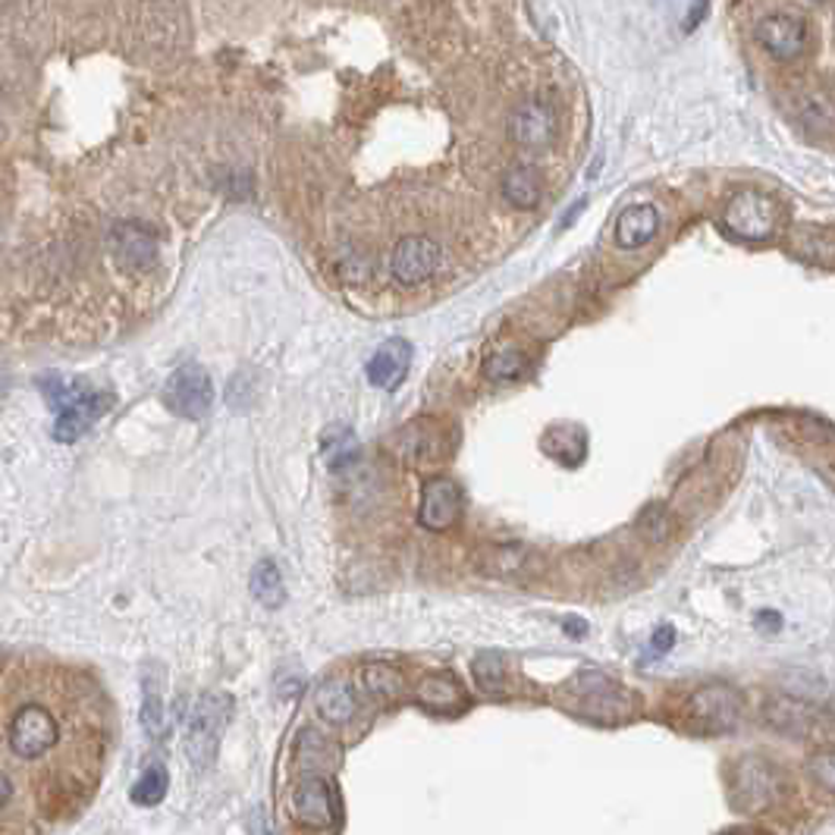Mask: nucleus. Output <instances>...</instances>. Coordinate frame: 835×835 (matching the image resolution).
Wrapping results in <instances>:
<instances>
[{"label":"nucleus","instance_id":"nucleus-18","mask_svg":"<svg viewBox=\"0 0 835 835\" xmlns=\"http://www.w3.org/2000/svg\"><path fill=\"white\" fill-rule=\"evenodd\" d=\"M763 716H766V723L776 732L785 735H810L813 726H816L813 707L804 704V701H795V697H773V701H766Z\"/></svg>","mask_w":835,"mask_h":835},{"label":"nucleus","instance_id":"nucleus-8","mask_svg":"<svg viewBox=\"0 0 835 835\" xmlns=\"http://www.w3.org/2000/svg\"><path fill=\"white\" fill-rule=\"evenodd\" d=\"M572 694H575V707L591 719L600 723H616L629 713V691H622L619 684L612 682L604 672H582L572 682Z\"/></svg>","mask_w":835,"mask_h":835},{"label":"nucleus","instance_id":"nucleus-11","mask_svg":"<svg viewBox=\"0 0 835 835\" xmlns=\"http://www.w3.org/2000/svg\"><path fill=\"white\" fill-rule=\"evenodd\" d=\"M293 813L305 830H318V833H333L336 830L339 813H336V798L330 791L327 776L305 773L302 785L296 791V810Z\"/></svg>","mask_w":835,"mask_h":835},{"label":"nucleus","instance_id":"nucleus-17","mask_svg":"<svg viewBox=\"0 0 835 835\" xmlns=\"http://www.w3.org/2000/svg\"><path fill=\"white\" fill-rule=\"evenodd\" d=\"M659 229V214L654 204H632L619 214L616 224V242L622 249H641L647 246Z\"/></svg>","mask_w":835,"mask_h":835},{"label":"nucleus","instance_id":"nucleus-35","mask_svg":"<svg viewBox=\"0 0 835 835\" xmlns=\"http://www.w3.org/2000/svg\"><path fill=\"white\" fill-rule=\"evenodd\" d=\"M565 634H572V637H584V634H587V625H584L582 619H565Z\"/></svg>","mask_w":835,"mask_h":835},{"label":"nucleus","instance_id":"nucleus-6","mask_svg":"<svg viewBox=\"0 0 835 835\" xmlns=\"http://www.w3.org/2000/svg\"><path fill=\"white\" fill-rule=\"evenodd\" d=\"M783 795V776L776 766L763 758H744L735 763L732 770V801L738 810L758 813L770 810Z\"/></svg>","mask_w":835,"mask_h":835},{"label":"nucleus","instance_id":"nucleus-15","mask_svg":"<svg viewBox=\"0 0 835 835\" xmlns=\"http://www.w3.org/2000/svg\"><path fill=\"white\" fill-rule=\"evenodd\" d=\"M396 453L408 462V465H431L440 462L450 453V440L446 431L431 421V418H418L396 437Z\"/></svg>","mask_w":835,"mask_h":835},{"label":"nucleus","instance_id":"nucleus-34","mask_svg":"<svg viewBox=\"0 0 835 835\" xmlns=\"http://www.w3.org/2000/svg\"><path fill=\"white\" fill-rule=\"evenodd\" d=\"M707 13H709L707 3H694V7H691V20H688V23H684V28H688V32H691V28L697 26V20H704V16H707Z\"/></svg>","mask_w":835,"mask_h":835},{"label":"nucleus","instance_id":"nucleus-27","mask_svg":"<svg viewBox=\"0 0 835 835\" xmlns=\"http://www.w3.org/2000/svg\"><path fill=\"white\" fill-rule=\"evenodd\" d=\"M490 559H484V572L493 578H509V575H525L528 572V553L522 547H493Z\"/></svg>","mask_w":835,"mask_h":835},{"label":"nucleus","instance_id":"nucleus-13","mask_svg":"<svg viewBox=\"0 0 835 835\" xmlns=\"http://www.w3.org/2000/svg\"><path fill=\"white\" fill-rule=\"evenodd\" d=\"M437 267H440V249L428 236H405L393 249V258H390V274L403 286L425 283Z\"/></svg>","mask_w":835,"mask_h":835},{"label":"nucleus","instance_id":"nucleus-4","mask_svg":"<svg viewBox=\"0 0 835 835\" xmlns=\"http://www.w3.org/2000/svg\"><path fill=\"white\" fill-rule=\"evenodd\" d=\"M60 741V723L51 709L41 704H20L10 716L7 726V744L13 751V758L35 760L45 758L51 748Z\"/></svg>","mask_w":835,"mask_h":835},{"label":"nucleus","instance_id":"nucleus-3","mask_svg":"<svg viewBox=\"0 0 835 835\" xmlns=\"http://www.w3.org/2000/svg\"><path fill=\"white\" fill-rule=\"evenodd\" d=\"M744 701L732 684L709 682L684 701V723L701 735H726L741 723Z\"/></svg>","mask_w":835,"mask_h":835},{"label":"nucleus","instance_id":"nucleus-10","mask_svg":"<svg viewBox=\"0 0 835 835\" xmlns=\"http://www.w3.org/2000/svg\"><path fill=\"white\" fill-rule=\"evenodd\" d=\"M107 246L114 261L129 274H145L157 261V236L139 220H120L110 227Z\"/></svg>","mask_w":835,"mask_h":835},{"label":"nucleus","instance_id":"nucleus-7","mask_svg":"<svg viewBox=\"0 0 835 835\" xmlns=\"http://www.w3.org/2000/svg\"><path fill=\"white\" fill-rule=\"evenodd\" d=\"M164 403L167 408L186 418V421H202L207 418L214 405V383L207 371L199 365H182L174 371V378L164 383Z\"/></svg>","mask_w":835,"mask_h":835},{"label":"nucleus","instance_id":"nucleus-1","mask_svg":"<svg viewBox=\"0 0 835 835\" xmlns=\"http://www.w3.org/2000/svg\"><path fill=\"white\" fill-rule=\"evenodd\" d=\"M38 390L48 396L53 415H57L53 440H60V443H76L79 437L92 428V421H98L114 405L110 390H102L98 383L85 378L63 380L57 374H48V378H38Z\"/></svg>","mask_w":835,"mask_h":835},{"label":"nucleus","instance_id":"nucleus-20","mask_svg":"<svg viewBox=\"0 0 835 835\" xmlns=\"http://www.w3.org/2000/svg\"><path fill=\"white\" fill-rule=\"evenodd\" d=\"M418 704L428 709H437V713H450V709L465 707V691L462 684L456 682L453 672H433V676H425L418 682V691H415Z\"/></svg>","mask_w":835,"mask_h":835},{"label":"nucleus","instance_id":"nucleus-25","mask_svg":"<svg viewBox=\"0 0 835 835\" xmlns=\"http://www.w3.org/2000/svg\"><path fill=\"white\" fill-rule=\"evenodd\" d=\"M484 374L493 380H518L528 374V358L512 349V346H503V349H493V353L484 355Z\"/></svg>","mask_w":835,"mask_h":835},{"label":"nucleus","instance_id":"nucleus-26","mask_svg":"<svg viewBox=\"0 0 835 835\" xmlns=\"http://www.w3.org/2000/svg\"><path fill=\"white\" fill-rule=\"evenodd\" d=\"M544 446L562 465H578L584 458V433L575 428H553L547 433Z\"/></svg>","mask_w":835,"mask_h":835},{"label":"nucleus","instance_id":"nucleus-32","mask_svg":"<svg viewBox=\"0 0 835 835\" xmlns=\"http://www.w3.org/2000/svg\"><path fill=\"white\" fill-rule=\"evenodd\" d=\"M810 776L835 795V751H820L810 758Z\"/></svg>","mask_w":835,"mask_h":835},{"label":"nucleus","instance_id":"nucleus-9","mask_svg":"<svg viewBox=\"0 0 835 835\" xmlns=\"http://www.w3.org/2000/svg\"><path fill=\"white\" fill-rule=\"evenodd\" d=\"M506 132L525 152H547L557 139V110L540 98H528L509 114Z\"/></svg>","mask_w":835,"mask_h":835},{"label":"nucleus","instance_id":"nucleus-24","mask_svg":"<svg viewBox=\"0 0 835 835\" xmlns=\"http://www.w3.org/2000/svg\"><path fill=\"white\" fill-rule=\"evenodd\" d=\"M252 594L258 604L264 607H279L286 600V587L279 578V569L271 559H261L252 572Z\"/></svg>","mask_w":835,"mask_h":835},{"label":"nucleus","instance_id":"nucleus-28","mask_svg":"<svg viewBox=\"0 0 835 835\" xmlns=\"http://www.w3.org/2000/svg\"><path fill=\"white\" fill-rule=\"evenodd\" d=\"M321 446H324V458H327V465L336 472V468H343V465H349L355 456H358V440H355V433L349 428H330L324 437H321Z\"/></svg>","mask_w":835,"mask_h":835},{"label":"nucleus","instance_id":"nucleus-30","mask_svg":"<svg viewBox=\"0 0 835 835\" xmlns=\"http://www.w3.org/2000/svg\"><path fill=\"white\" fill-rule=\"evenodd\" d=\"M145 697H142V726L152 738L164 735V697H160V682L154 676H145L142 684Z\"/></svg>","mask_w":835,"mask_h":835},{"label":"nucleus","instance_id":"nucleus-33","mask_svg":"<svg viewBox=\"0 0 835 835\" xmlns=\"http://www.w3.org/2000/svg\"><path fill=\"white\" fill-rule=\"evenodd\" d=\"M672 644H676V629H672V625H659L657 632H654V637H651V654H654V657H663Z\"/></svg>","mask_w":835,"mask_h":835},{"label":"nucleus","instance_id":"nucleus-23","mask_svg":"<svg viewBox=\"0 0 835 835\" xmlns=\"http://www.w3.org/2000/svg\"><path fill=\"white\" fill-rule=\"evenodd\" d=\"M361 684H365V691H368L371 697H378V701H396V697L403 694V676H399V669L390 666V663H368V666L361 669Z\"/></svg>","mask_w":835,"mask_h":835},{"label":"nucleus","instance_id":"nucleus-36","mask_svg":"<svg viewBox=\"0 0 835 835\" xmlns=\"http://www.w3.org/2000/svg\"><path fill=\"white\" fill-rule=\"evenodd\" d=\"M732 835H741V833H732Z\"/></svg>","mask_w":835,"mask_h":835},{"label":"nucleus","instance_id":"nucleus-22","mask_svg":"<svg viewBox=\"0 0 835 835\" xmlns=\"http://www.w3.org/2000/svg\"><path fill=\"white\" fill-rule=\"evenodd\" d=\"M299 763H302V776L305 773H314V776H324V766H336V744L327 741L321 732L314 729H302L299 735Z\"/></svg>","mask_w":835,"mask_h":835},{"label":"nucleus","instance_id":"nucleus-2","mask_svg":"<svg viewBox=\"0 0 835 835\" xmlns=\"http://www.w3.org/2000/svg\"><path fill=\"white\" fill-rule=\"evenodd\" d=\"M229 694L207 691L192 707V716L186 723V758L195 770H207L217 760L220 748V732L229 719Z\"/></svg>","mask_w":835,"mask_h":835},{"label":"nucleus","instance_id":"nucleus-12","mask_svg":"<svg viewBox=\"0 0 835 835\" xmlns=\"http://www.w3.org/2000/svg\"><path fill=\"white\" fill-rule=\"evenodd\" d=\"M462 518V490L453 478L433 475L421 487V509H418V522L428 532H446Z\"/></svg>","mask_w":835,"mask_h":835},{"label":"nucleus","instance_id":"nucleus-16","mask_svg":"<svg viewBox=\"0 0 835 835\" xmlns=\"http://www.w3.org/2000/svg\"><path fill=\"white\" fill-rule=\"evenodd\" d=\"M411 368V346L405 339H386L368 361V380L378 390H396Z\"/></svg>","mask_w":835,"mask_h":835},{"label":"nucleus","instance_id":"nucleus-14","mask_svg":"<svg viewBox=\"0 0 835 835\" xmlns=\"http://www.w3.org/2000/svg\"><path fill=\"white\" fill-rule=\"evenodd\" d=\"M758 41L766 48L770 57L788 63V60H795V57L808 51L810 35L804 20L788 16V13H773V16H763L758 23Z\"/></svg>","mask_w":835,"mask_h":835},{"label":"nucleus","instance_id":"nucleus-19","mask_svg":"<svg viewBox=\"0 0 835 835\" xmlns=\"http://www.w3.org/2000/svg\"><path fill=\"white\" fill-rule=\"evenodd\" d=\"M314 701H318V713L327 719L330 726H346L358 713V697H355L353 684L346 679H327L318 688Z\"/></svg>","mask_w":835,"mask_h":835},{"label":"nucleus","instance_id":"nucleus-31","mask_svg":"<svg viewBox=\"0 0 835 835\" xmlns=\"http://www.w3.org/2000/svg\"><path fill=\"white\" fill-rule=\"evenodd\" d=\"M167 795V770L164 766H148L142 773V779L132 785V801L142 804V808H154L160 804Z\"/></svg>","mask_w":835,"mask_h":835},{"label":"nucleus","instance_id":"nucleus-21","mask_svg":"<svg viewBox=\"0 0 835 835\" xmlns=\"http://www.w3.org/2000/svg\"><path fill=\"white\" fill-rule=\"evenodd\" d=\"M503 199L512 207H537L544 199V179L534 167H512L503 177Z\"/></svg>","mask_w":835,"mask_h":835},{"label":"nucleus","instance_id":"nucleus-5","mask_svg":"<svg viewBox=\"0 0 835 835\" xmlns=\"http://www.w3.org/2000/svg\"><path fill=\"white\" fill-rule=\"evenodd\" d=\"M779 217H783V211L770 195H763L758 189H741L726 204L723 224L732 229L738 239L763 242L779 229Z\"/></svg>","mask_w":835,"mask_h":835},{"label":"nucleus","instance_id":"nucleus-29","mask_svg":"<svg viewBox=\"0 0 835 835\" xmlns=\"http://www.w3.org/2000/svg\"><path fill=\"white\" fill-rule=\"evenodd\" d=\"M472 672H475V682L481 688L484 694H500L506 688V663L500 654H481L472 663Z\"/></svg>","mask_w":835,"mask_h":835}]
</instances>
